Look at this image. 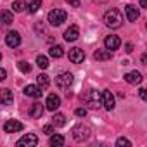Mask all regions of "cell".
<instances>
[{
    "label": "cell",
    "mask_w": 147,
    "mask_h": 147,
    "mask_svg": "<svg viewBox=\"0 0 147 147\" xmlns=\"http://www.w3.org/2000/svg\"><path fill=\"white\" fill-rule=\"evenodd\" d=\"M104 23H106V26H109V28H113V30H118V28L123 26L125 18H123V14H121L119 9H109V11L104 14Z\"/></svg>",
    "instance_id": "1"
},
{
    "label": "cell",
    "mask_w": 147,
    "mask_h": 147,
    "mask_svg": "<svg viewBox=\"0 0 147 147\" xmlns=\"http://www.w3.org/2000/svg\"><path fill=\"white\" fill-rule=\"evenodd\" d=\"M85 100H87V106L90 109H99L100 106H104L102 92H97V90H88L85 94Z\"/></svg>",
    "instance_id": "2"
},
{
    "label": "cell",
    "mask_w": 147,
    "mask_h": 147,
    "mask_svg": "<svg viewBox=\"0 0 147 147\" xmlns=\"http://www.w3.org/2000/svg\"><path fill=\"white\" fill-rule=\"evenodd\" d=\"M71 133H73V138H75L76 142H83V140H87L90 137V128L87 125L80 123V125H76L75 128L71 130Z\"/></svg>",
    "instance_id": "3"
},
{
    "label": "cell",
    "mask_w": 147,
    "mask_h": 147,
    "mask_svg": "<svg viewBox=\"0 0 147 147\" xmlns=\"http://www.w3.org/2000/svg\"><path fill=\"white\" fill-rule=\"evenodd\" d=\"M66 19H67V14H66V11H62V9H54V11H50V14H49V23H50L52 26H61L62 23H66Z\"/></svg>",
    "instance_id": "4"
},
{
    "label": "cell",
    "mask_w": 147,
    "mask_h": 147,
    "mask_svg": "<svg viewBox=\"0 0 147 147\" xmlns=\"http://www.w3.org/2000/svg\"><path fill=\"white\" fill-rule=\"evenodd\" d=\"M73 80H75V76H73L71 73H61V75L55 78V85L61 90H67L73 85Z\"/></svg>",
    "instance_id": "5"
},
{
    "label": "cell",
    "mask_w": 147,
    "mask_h": 147,
    "mask_svg": "<svg viewBox=\"0 0 147 147\" xmlns=\"http://www.w3.org/2000/svg\"><path fill=\"white\" fill-rule=\"evenodd\" d=\"M18 145L19 147H35V145H38V137L33 133H28L18 140Z\"/></svg>",
    "instance_id": "6"
},
{
    "label": "cell",
    "mask_w": 147,
    "mask_h": 147,
    "mask_svg": "<svg viewBox=\"0 0 147 147\" xmlns=\"http://www.w3.org/2000/svg\"><path fill=\"white\" fill-rule=\"evenodd\" d=\"M119 45H121V40H119V36L118 35H109V36H106V40H104V47L107 49V50H118L119 49Z\"/></svg>",
    "instance_id": "7"
},
{
    "label": "cell",
    "mask_w": 147,
    "mask_h": 147,
    "mask_svg": "<svg viewBox=\"0 0 147 147\" xmlns=\"http://www.w3.org/2000/svg\"><path fill=\"white\" fill-rule=\"evenodd\" d=\"M5 43H7L11 49L19 47V45H21V35H19L18 31H9V33L5 35Z\"/></svg>",
    "instance_id": "8"
},
{
    "label": "cell",
    "mask_w": 147,
    "mask_h": 147,
    "mask_svg": "<svg viewBox=\"0 0 147 147\" xmlns=\"http://www.w3.org/2000/svg\"><path fill=\"white\" fill-rule=\"evenodd\" d=\"M24 126H23V123H19V121H16V119H7L5 123H4V131L5 133H16V131H21Z\"/></svg>",
    "instance_id": "9"
},
{
    "label": "cell",
    "mask_w": 147,
    "mask_h": 147,
    "mask_svg": "<svg viewBox=\"0 0 147 147\" xmlns=\"http://www.w3.org/2000/svg\"><path fill=\"white\" fill-rule=\"evenodd\" d=\"M69 61H71L73 64H80V62H83V61H85V52H83L82 49H78V47L71 49V50H69Z\"/></svg>",
    "instance_id": "10"
},
{
    "label": "cell",
    "mask_w": 147,
    "mask_h": 147,
    "mask_svg": "<svg viewBox=\"0 0 147 147\" xmlns=\"http://www.w3.org/2000/svg\"><path fill=\"white\" fill-rule=\"evenodd\" d=\"M78 36H80V28L78 26H69L66 31H64V40L66 42H75V40H78Z\"/></svg>",
    "instance_id": "11"
},
{
    "label": "cell",
    "mask_w": 147,
    "mask_h": 147,
    "mask_svg": "<svg viewBox=\"0 0 147 147\" xmlns=\"http://www.w3.org/2000/svg\"><path fill=\"white\" fill-rule=\"evenodd\" d=\"M59 106H61V99H59V95H55V94H50V95L47 97L45 107H47L49 111H55Z\"/></svg>",
    "instance_id": "12"
},
{
    "label": "cell",
    "mask_w": 147,
    "mask_h": 147,
    "mask_svg": "<svg viewBox=\"0 0 147 147\" xmlns=\"http://www.w3.org/2000/svg\"><path fill=\"white\" fill-rule=\"evenodd\" d=\"M102 97H104V107L107 111H113L114 109V95H113V92L111 90H104Z\"/></svg>",
    "instance_id": "13"
},
{
    "label": "cell",
    "mask_w": 147,
    "mask_h": 147,
    "mask_svg": "<svg viewBox=\"0 0 147 147\" xmlns=\"http://www.w3.org/2000/svg\"><path fill=\"white\" fill-rule=\"evenodd\" d=\"M125 80L130 83V85H138V83H142V75L138 71H131V73H126L125 75Z\"/></svg>",
    "instance_id": "14"
},
{
    "label": "cell",
    "mask_w": 147,
    "mask_h": 147,
    "mask_svg": "<svg viewBox=\"0 0 147 147\" xmlns=\"http://www.w3.org/2000/svg\"><path fill=\"white\" fill-rule=\"evenodd\" d=\"M24 95L38 99V97H42V88L38 85H28V87H24Z\"/></svg>",
    "instance_id": "15"
},
{
    "label": "cell",
    "mask_w": 147,
    "mask_h": 147,
    "mask_svg": "<svg viewBox=\"0 0 147 147\" xmlns=\"http://www.w3.org/2000/svg\"><path fill=\"white\" fill-rule=\"evenodd\" d=\"M125 14H126V19H128L130 23H133V21L138 19V9H137L135 5H131V4L125 7Z\"/></svg>",
    "instance_id": "16"
},
{
    "label": "cell",
    "mask_w": 147,
    "mask_h": 147,
    "mask_svg": "<svg viewBox=\"0 0 147 147\" xmlns=\"http://www.w3.org/2000/svg\"><path fill=\"white\" fill-rule=\"evenodd\" d=\"M42 114H43V106H42L40 102L31 104V107H30V116L35 118V119H38V118H42Z\"/></svg>",
    "instance_id": "17"
},
{
    "label": "cell",
    "mask_w": 147,
    "mask_h": 147,
    "mask_svg": "<svg viewBox=\"0 0 147 147\" xmlns=\"http://www.w3.org/2000/svg\"><path fill=\"white\" fill-rule=\"evenodd\" d=\"M113 57V52L111 50H95L94 52V59H97V61H109Z\"/></svg>",
    "instance_id": "18"
},
{
    "label": "cell",
    "mask_w": 147,
    "mask_h": 147,
    "mask_svg": "<svg viewBox=\"0 0 147 147\" xmlns=\"http://www.w3.org/2000/svg\"><path fill=\"white\" fill-rule=\"evenodd\" d=\"M14 102V95L9 88H4L2 90V106H11Z\"/></svg>",
    "instance_id": "19"
},
{
    "label": "cell",
    "mask_w": 147,
    "mask_h": 147,
    "mask_svg": "<svg viewBox=\"0 0 147 147\" xmlns=\"http://www.w3.org/2000/svg\"><path fill=\"white\" fill-rule=\"evenodd\" d=\"M49 54H50V57L59 59V57H62V55H64V49H62L61 45H52V47H50V50H49Z\"/></svg>",
    "instance_id": "20"
},
{
    "label": "cell",
    "mask_w": 147,
    "mask_h": 147,
    "mask_svg": "<svg viewBox=\"0 0 147 147\" xmlns=\"http://www.w3.org/2000/svg\"><path fill=\"white\" fill-rule=\"evenodd\" d=\"M52 125H54V126H64V125H66V116L61 114V113H55V114L52 116Z\"/></svg>",
    "instance_id": "21"
},
{
    "label": "cell",
    "mask_w": 147,
    "mask_h": 147,
    "mask_svg": "<svg viewBox=\"0 0 147 147\" xmlns=\"http://www.w3.org/2000/svg\"><path fill=\"white\" fill-rule=\"evenodd\" d=\"M49 144L52 145V147H61V145H64V137L62 135H52L50 137V140H49Z\"/></svg>",
    "instance_id": "22"
},
{
    "label": "cell",
    "mask_w": 147,
    "mask_h": 147,
    "mask_svg": "<svg viewBox=\"0 0 147 147\" xmlns=\"http://www.w3.org/2000/svg\"><path fill=\"white\" fill-rule=\"evenodd\" d=\"M49 83H50V82H49V76H47V75H38V76H36V85H38L42 90H45V88L49 87Z\"/></svg>",
    "instance_id": "23"
},
{
    "label": "cell",
    "mask_w": 147,
    "mask_h": 147,
    "mask_svg": "<svg viewBox=\"0 0 147 147\" xmlns=\"http://www.w3.org/2000/svg\"><path fill=\"white\" fill-rule=\"evenodd\" d=\"M40 7H42V0H33L31 4H28V12L30 14H35V12H38Z\"/></svg>",
    "instance_id": "24"
},
{
    "label": "cell",
    "mask_w": 147,
    "mask_h": 147,
    "mask_svg": "<svg viewBox=\"0 0 147 147\" xmlns=\"http://www.w3.org/2000/svg\"><path fill=\"white\" fill-rule=\"evenodd\" d=\"M12 21H14L12 12H11V11H2V23H4V24H11Z\"/></svg>",
    "instance_id": "25"
},
{
    "label": "cell",
    "mask_w": 147,
    "mask_h": 147,
    "mask_svg": "<svg viewBox=\"0 0 147 147\" xmlns=\"http://www.w3.org/2000/svg\"><path fill=\"white\" fill-rule=\"evenodd\" d=\"M36 66L42 67V69H47L49 67V59L45 55H36Z\"/></svg>",
    "instance_id": "26"
},
{
    "label": "cell",
    "mask_w": 147,
    "mask_h": 147,
    "mask_svg": "<svg viewBox=\"0 0 147 147\" xmlns=\"http://www.w3.org/2000/svg\"><path fill=\"white\" fill-rule=\"evenodd\" d=\"M12 9H14L16 12H23V11L28 9V7H26V2H24V0H16V2L12 4Z\"/></svg>",
    "instance_id": "27"
},
{
    "label": "cell",
    "mask_w": 147,
    "mask_h": 147,
    "mask_svg": "<svg viewBox=\"0 0 147 147\" xmlns=\"http://www.w3.org/2000/svg\"><path fill=\"white\" fill-rule=\"evenodd\" d=\"M18 67H19L21 73H30V71H31V66H30L26 61H19V62H18Z\"/></svg>",
    "instance_id": "28"
},
{
    "label": "cell",
    "mask_w": 147,
    "mask_h": 147,
    "mask_svg": "<svg viewBox=\"0 0 147 147\" xmlns=\"http://www.w3.org/2000/svg\"><path fill=\"white\" fill-rule=\"evenodd\" d=\"M116 145H118V147H123V145H125V147H130V145H131V142H130L128 138L121 137V138H118V140H116Z\"/></svg>",
    "instance_id": "29"
},
{
    "label": "cell",
    "mask_w": 147,
    "mask_h": 147,
    "mask_svg": "<svg viewBox=\"0 0 147 147\" xmlns=\"http://www.w3.org/2000/svg\"><path fill=\"white\" fill-rule=\"evenodd\" d=\"M75 114H76L78 118H85V116H87V109H83V107H78V109L75 111Z\"/></svg>",
    "instance_id": "30"
},
{
    "label": "cell",
    "mask_w": 147,
    "mask_h": 147,
    "mask_svg": "<svg viewBox=\"0 0 147 147\" xmlns=\"http://www.w3.org/2000/svg\"><path fill=\"white\" fill-rule=\"evenodd\" d=\"M43 133L52 135V133H54V126H52V125H45V126H43Z\"/></svg>",
    "instance_id": "31"
},
{
    "label": "cell",
    "mask_w": 147,
    "mask_h": 147,
    "mask_svg": "<svg viewBox=\"0 0 147 147\" xmlns=\"http://www.w3.org/2000/svg\"><path fill=\"white\" fill-rule=\"evenodd\" d=\"M138 95H140L142 100H147V88H140L138 90Z\"/></svg>",
    "instance_id": "32"
},
{
    "label": "cell",
    "mask_w": 147,
    "mask_h": 147,
    "mask_svg": "<svg viewBox=\"0 0 147 147\" xmlns=\"http://www.w3.org/2000/svg\"><path fill=\"white\" fill-rule=\"evenodd\" d=\"M66 2H67L69 5H73V7H76V9L82 5V4H80V0H66Z\"/></svg>",
    "instance_id": "33"
},
{
    "label": "cell",
    "mask_w": 147,
    "mask_h": 147,
    "mask_svg": "<svg viewBox=\"0 0 147 147\" xmlns=\"http://www.w3.org/2000/svg\"><path fill=\"white\" fill-rule=\"evenodd\" d=\"M140 62H142V64H145V66H147V52H145V54H142V55H140Z\"/></svg>",
    "instance_id": "34"
},
{
    "label": "cell",
    "mask_w": 147,
    "mask_h": 147,
    "mask_svg": "<svg viewBox=\"0 0 147 147\" xmlns=\"http://www.w3.org/2000/svg\"><path fill=\"white\" fill-rule=\"evenodd\" d=\"M5 76H7V71L2 67V69H0V80H5Z\"/></svg>",
    "instance_id": "35"
},
{
    "label": "cell",
    "mask_w": 147,
    "mask_h": 147,
    "mask_svg": "<svg viewBox=\"0 0 147 147\" xmlns=\"http://www.w3.org/2000/svg\"><path fill=\"white\" fill-rule=\"evenodd\" d=\"M125 49H126V52H128V54H130V52H133V45H131V43H126V45H125Z\"/></svg>",
    "instance_id": "36"
},
{
    "label": "cell",
    "mask_w": 147,
    "mask_h": 147,
    "mask_svg": "<svg viewBox=\"0 0 147 147\" xmlns=\"http://www.w3.org/2000/svg\"><path fill=\"white\" fill-rule=\"evenodd\" d=\"M140 7H144V9H147V0H140Z\"/></svg>",
    "instance_id": "37"
}]
</instances>
